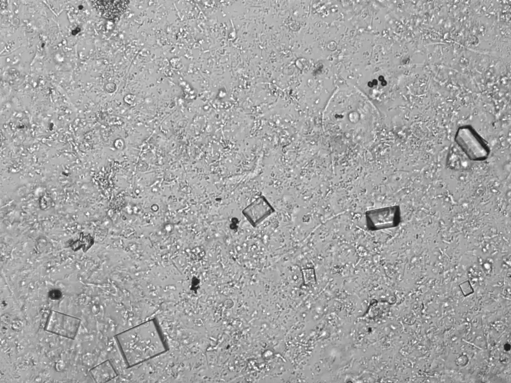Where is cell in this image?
Masks as SVG:
<instances>
[{
    "instance_id": "cell-1",
    "label": "cell",
    "mask_w": 511,
    "mask_h": 383,
    "mask_svg": "<svg viewBox=\"0 0 511 383\" xmlns=\"http://www.w3.org/2000/svg\"><path fill=\"white\" fill-rule=\"evenodd\" d=\"M377 112L366 96L357 88L340 87L330 99L324 111V126L331 134L359 142L372 136Z\"/></svg>"
},
{
    "instance_id": "cell-2",
    "label": "cell",
    "mask_w": 511,
    "mask_h": 383,
    "mask_svg": "<svg viewBox=\"0 0 511 383\" xmlns=\"http://www.w3.org/2000/svg\"><path fill=\"white\" fill-rule=\"evenodd\" d=\"M117 337L126 360L130 366L148 360L165 350L152 321L125 331Z\"/></svg>"
},
{
    "instance_id": "cell-3",
    "label": "cell",
    "mask_w": 511,
    "mask_h": 383,
    "mask_svg": "<svg viewBox=\"0 0 511 383\" xmlns=\"http://www.w3.org/2000/svg\"><path fill=\"white\" fill-rule=\"evenodd\" d=\"M454 140L468 159L475 162L485 161L491 149L488 141L471 125H463L456 129Z\"/></svg>"
},
{
    "instance_id": "cell-4",
    "label": "cell",
    "mask_w": 511,
    "mask_h": 383,
    "mask_svg": "<svg viewBox=\"0 0 511 383\" xmlns=\"http://www.w3.org/2000/svg\"><path fill=\"white\" fill-rule=\"evenodd\" d=\"M364 215L366 227L370 231L397 227L401 220V209L399 205L368 210Z\"/></svg>"
},
{
    "instance_id": "cell-5",
    "label": "cell",
    "mask_w": 511,
    "mask_h": 383,
    "mask_svg": "<svg viewBox=\"0 0 511 383\" xmlns=\"http://www.w3.org/2000/svg\"><path fill=\"white\" fill-rule=\"evenodd\" d=\"M274 211L268 200L261 196L244 208L242 212L251 225L256 227Z\"/></svg>"
},
{
    "instance_id": "cell-6",
    "label": "cell",
    "mask_w": 511,
    "mask_h": 383,
    "mask_svg": "<svg viewBox=\"0 0 511 383\" xmlns=\"http://www.w3.org/2000/svg\"><path fill=\"white\" fill-rule=\"evenodd\" d=\"M91 374L97 382H105L116 376L111 363L109 361L103 363L91 370Z\"/></svg>"
},
{
    "instance_id": "cell-7",
    "label": "cell",
    "mask_w": 511,
    "mask_h": 383,
    "mask_svg": "<svg viewBox=\"0 0 511 383\" xmlns=\"http://www.w3.org/2000/svg\"><path fill=\"white\" fill-rule=\"evenodd\" d=\"M303 273L306 283L313 282V276L312 270H304Z\"/></svg>"
}]
</instances>
